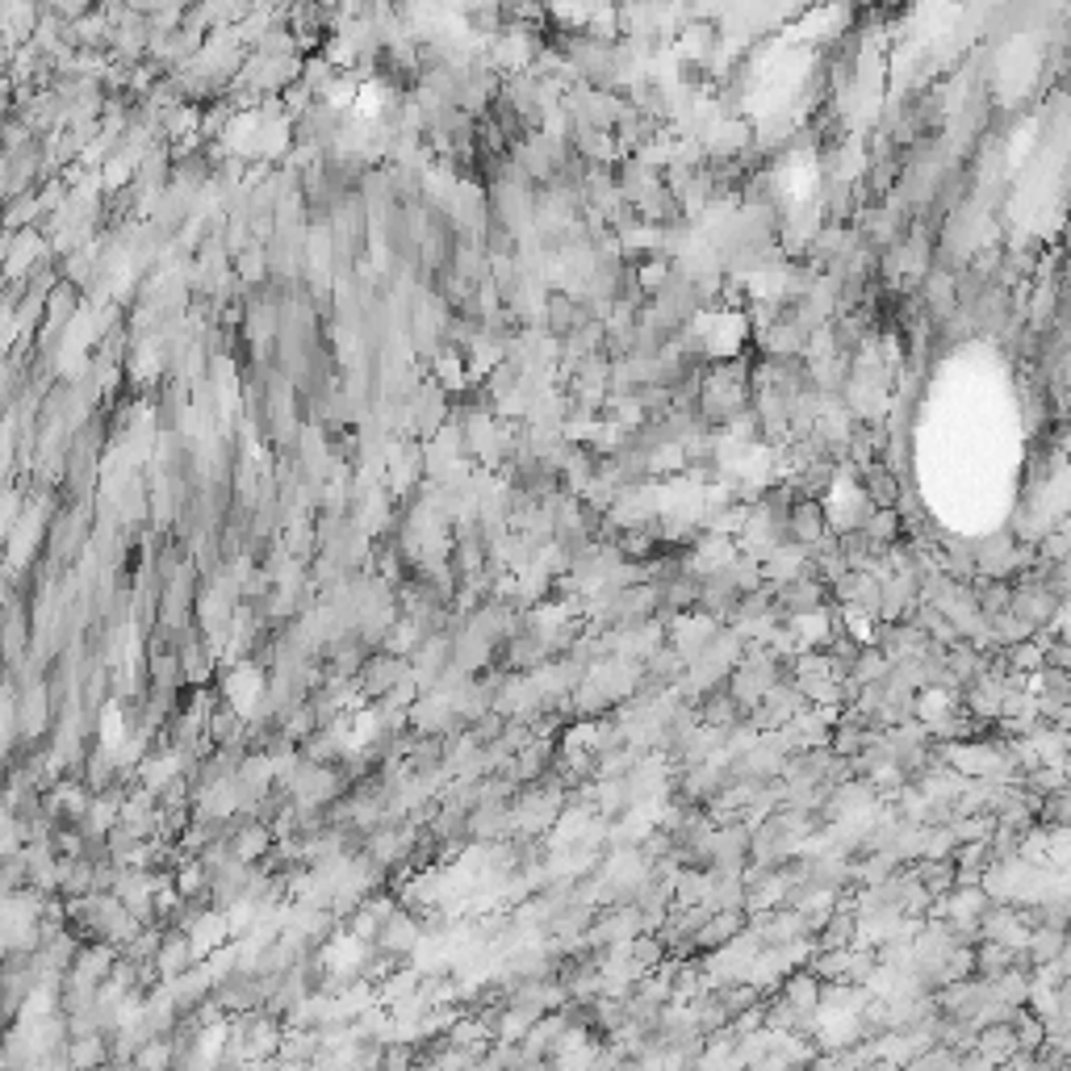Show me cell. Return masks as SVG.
Segmentation results:
<instances>
[{"label": "cell", "instance_id": "5", "mask_svg": "<svg viewBox=\"0 0 1071 1071\" xmlns=\"http://www.w3.org/2000/svg\"><path fill=\"white\" fill-rule=\"evenodd\" d=\"M975 1047L984 1050L987 1059H1008L1021 1042H1017V1034H1013V1026H1008V1017H1001V1021H992V1026L975 1029Z\"/></svg>", "mask_w": 1071, "mask_h": 1071}, {"label": "cell", "instance_id": "2", "mask_svg": "<svg viewBox=\"0 0 1071 1071\" xmlns=\"http://www.w3.org/2000/svg\"><path fill=\"white\" fill-rule=\"evenodd\" d=\"M695 715H699V724L708 729V733H733L736 724H745V708H741V699L733 695V687H729V674L724 678H715L708 691L695 699Z\"/></svg>", "mask_w": 1071, "mask_h": 1071}, {"label": "cell", "instance_id": "4", "mask_svg": "<svg viewBox=\"0 0 1071 1071\" xmlns=\"http://www.w3.org/2000/svg\"><path fill=\"white\" fill-rule=\"evenodd\" d=\"M859 490L871 506H900V478L879 461L859 469Z\"/></svg>", "mask_w": 1071, "mask_h": 1071}, {"label": "cell", "instance_id": "1", "mask_svg": "<svg viewBox=\"0 0 1071 1071\" xmlns=\"http://www.w3.org/2000/svg\"><path fill=\"white\" fill-rule=\"evenodd\" d=\"M415 678V670H411V657L398 649H373L369 653V662L360 666V674L352 678L357 682V695L360 703H381L385 695H394L402 687V682H411Z\"/></svg>", "mask_w": 1071, "mask_h": 1071}, {"label": "cell", "instance_id": "3", "mask_svg": "<svg viewBox=\"0 0 1071 1071\" xmlns=\"http://www.w3.org/2000/svg\"><path fill=\"white\" fill-rule=\"evenodd\" d=\"M787 540H796V545L812 548L820 545L824 536H829V511L820 506V499H812V494H799L796 490V503H791V511H787Z\"/></svg>", "mask_w": 1071, "mask_h": 1071}]
</instances>
